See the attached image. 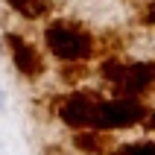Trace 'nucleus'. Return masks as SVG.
<instances>
[{"label": "nucleus", "mask_w": 155, "mask_h": 155, "mask_svg": "<svg viewBox=\"0 0 155 155\" xmlns=\"http://www.w3.org/2000/svg\"><path fill=\"white\" fill-rule=\"evenodd\" d=\"M6 47H9V56H12V61H15V68L21 70V76L38 79L44 70H47V68H44L41 53L35 50L26 38H21L18 32H9V35H6Z\"/></svg>", "instance_id": "20e7f679"}, {"label": "nucleus", "mask_w": 155, "mask_h": 155, "mask_svg": "<svg viewBox=\"0 0 155 155\" xmlns=\"http://www.w3.org/2000/svg\"><path fill=\"white\" fill-rule=\"evenodd\" d=\"M147 117V105L138 97H117V100H103L94 111V129H129L138 126Z\"/></svg>", "instance_id": "f03ea898"}, {"label": "nucleus", "mask_w": 155, "mask_h": 155, "mask_svg": "<svg viewBox=\"0 0 155 155\" xmlns=\"http://www.w3.org/2000/svg\"><path fill=\"white\" fill-rule=\"evenodd\" d=\"M0 105H3V94H0Z\"/></svg>", "instance_id": "ddd939ff"}, {"label": "nucleus", "mask_w": 155, "mask_h": 155, "mask_svg": "<svg viewBox=\"0 0 155 155\" xmlns=\"http://www.w3.org/2000/svg\"><path fill=\"white\" fill-rule=\"evenodd\" d=\"M100 103H103V97L97 91H76V94L59 97L53 103V108H56V114L61 117L64 126L79 132V129H94V111Z\"/></svg>", "instance_id": "7ed1b4c3"}, {"label": "nucleus", "mask_w": 155, "mask_h": 155, "mask_svg": "<svg viewBox=\"0 0 155 155\" xmlns=\"http://www.w3.org/2000/svg\"><path fill=\"white\" fill-rule=\"evenodd\" d=\"M155 91V61H135L126 68L117 94L120 97H147Z\"/></svg>", "instance_id": "39448f33"}, {"label": "nucleus", "mask_w": 155, "mask_h": 155, "mask_svg": "<svg viewBox=\"0 0 155 155\" xmlns=\"http://www.w3.org/2000/svg\"><path fill=\"white\" fill-rule=\"evenodd\" d=\"M140 21H143V26H155V0H149L147 6H143V12H140Z\"/></svg>", "instance_id": "9d476101"}, {"label": "nucleus", "mask_w": 155, "mask_h": 155, "mask_svg": "<svg viewBox=\"0 0 155 155\" xmlns=\"http://www.w3.org/2000/svg\"><path fill=\"white\" fill-rule=\"evenodd\" d=\"M9 6L15 9L18 15L29 18V21H38L50 12V0H6Z\"/></svg>", "instance_id": "0eeeda50"}, {"label": "nucleus", "mask_w": 155, "mask_h": 155, "mask_svg": "<svg viewBox=\"0 0 155 155\" xmlns=\"http://www.w3.org/2000/svg\"><path fill=\"white\" fill-rule=\"evenodd\" d=\"M44 155H70V152H68V149H61V147H47Z\"/></svg>", "instance_id": "9b49d317"}, {"label": "nucleus", "mask_w": 155, "mask_h": 155, "mask_svg": "<svg viewBox=\"0 0 155 155\" xmlns=\"http://www.w3.org/2000/svg\"><path fill=\"white\" fill-rule=\"evenodd\" d=\"M147 129L155 132V111H149V117H147Z\"/></svg>", "instance_id": "f8f14e48"}, {"label": "nucleus", "mask_w": 155, "mask_h": 155, "mask_svg": "<svg viewBox=\"0 0 155 155\" xmlns=\"http://www.w3.org/2000/svg\"><path fill=\"white\" fill-rule=\"evenodd\" d=\"M44 44L61 61H85L88 56L97 53L94 35L85 32L82 26H76L73 21H56V24H50L44 29Z\"/></svg>", "instance_id": "f257e3e1"}, {"label": "nucleus", "mask_w": 155, "mask_h": 155, "mask_svg": "<svg viewBox=\"0 0 155 155\" xmlns=\"http://www.w3.org/2000/svg\"><path fill=\"white\" fill-rule=\"evenodd\" d=\"M114 155H155V143H126L114 149Z\"/></svg>", "instance_id": "1a4fd4ad"}, {"label": "nucleus", "mask_w": 155, "mask_h": 155, "mask_svg": "<svg viewBox=\"0 0 155 155\" xmlns=\"http://www.w3.org/2000/svg\"><path fill=\"white\" fill-rule=\"evenodd\" d=\"M73 147L88 155H114V138L105 129H79Z\"/></svg>", "instance_id": "423d86ee"}, {"label": "nucleus", "mask_w": 155, "mask_h": 155, "mask_svg": "<svg viewBox=\"0 0 155 155\" xmlns=\"http://www.w3.org/2000/svg\"><path fill=\"white\" fill-rule=\"evenodd\" d=\"M88 64L85 61H68L64 68L59 70V79L61 82H68V85H76V82H82V79H88Z\"/></svg>", "instance_id": "6e6552de"}]
</instances>
